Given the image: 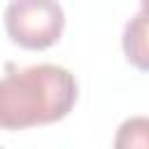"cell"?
Here are the masks:
<instances>
[{"label": "cell", "mask_w": 149, "mask_h": 149, "mask_svg": "<svg viewBox=\"0 0 149 149\" xmlns=\"http://www.w3.org/2000/svg\"><path fill=\"white\" fill-rule=\"evenodd\" d=\"M77 102L74 74L61 65L40 63L0 77V128L23 130L54 123L70 114Z\"/></svg>", "instance_id": "1"}, {"label": "cell", "mask_w": 149, "mask_h": 149, "mask_svg": "<svg viewBox=\"0 0 149 149\" xmlns=\"http://www.w3.org/2000/svg\"><path fill=\"white\" fill-rule=\"evenodd\" d=\"M65 14L58 0H9L5 7V30L23 49L40 51L58 42Z\"/></svg>", "instance_id": "2"}, {"label": "cell", "mask_w": 149, "mask_h": 149, "mask_svg": "<svg viewBox=\"0 0 149 149\" xmlns=\"http://www.w3.org/2000/svg\"><path fill=\"white\" fill-rule=\"evenodd\" d=\"M121 47L133 68L149 72V14L137 12L126 23Z\"/></svg>", "instance_id": "3"}, {"label": "cell", "mask_w": 149, "mask_h": 149, "mask_svg": "<svg viewBox=\"0 0 149 149\" xmlns=\"http://www.w3.org/2000/svg\"><path fill=\"white\" fill-rule=\"evenodd\" d=\"M114 149H149V116L126 119L116 128Z\"/></svg>", "instance_id": "4"}, {"label": "cell", "mask_w": 149, "mask_h": 149, "mask_svg": "<svg viewBox=\"0 0 149 149\" xmlns=\"http://www.w3.org/2000/svg\"><path fill=\"white\" fill-rule=\"evenodd\" d=\"M140 5H142V9H140V12L149 14V0H140Z\"/></svg>", "instance_id": "5"}]
</instances>
